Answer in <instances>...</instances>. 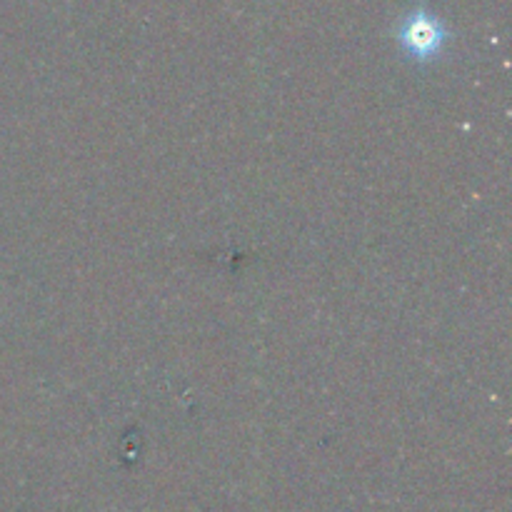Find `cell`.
<instances>
[{"label":"cell","instance_id":"obj_1","mask_svg":"<svg viewBox=\"0 0 512 512\" xmlns=\"http://www.w3.org/2000/svg\"><path fill=\"white\" fill-rule=\"evenodd\" d=\"M398 40L405 48V53L418 60H430L443 50L448 40V30L428 10H415L400 23Z\"/></svg>","mask_w":512,"mask_h":512}]
</instances>
